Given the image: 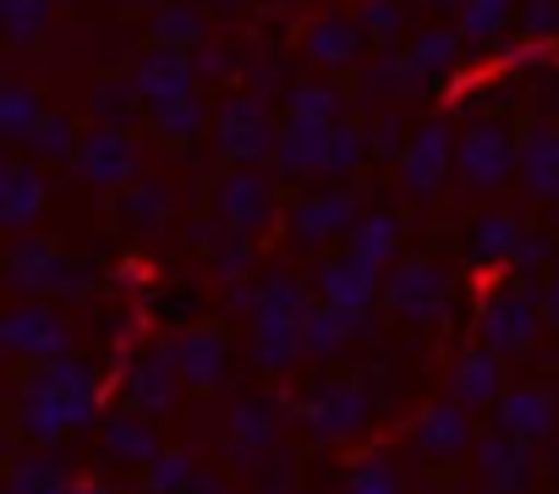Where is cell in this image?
Returning <instances> with one entry per match:
<instances>
[{
  "mask_svg": "<svg viewBox=\"0 0 559 494\" xmlns=\"http://www.w3.org/2000/svg\"><path fill=\"white\" fill-rule=\"evenodd\" d=\"M504 423H510V428H543V423H548V401L526 390V396H515V401L504 407Z\"/></svg>",
  "mask_w": 559,
  "mask_h": 494,
  "instance_id": "6da1fadb",
  "label": "cell"
},
{
  "mask_svg": "<svg viewBox=\"0 0 559 494\" xmlns=\"http://www.w3.org/2000/svg\"><path fill=\"white\" fill-rule=\"evenodd\" d=\"M423 439H428V450H455L461 445V417L455 412H433L423 423Z\"/></svg>",
  "mask_w": 559,
  "mask_h": 494,
  "instance_id": "7a4b0ae2",
  "label": "cell"
},
{
  "mask_svg": "<svg viewBox=\"0 0 559 494\" xmlns=\"http://www.w3.org/2000/svg\"><path fill=\"white\" fill-rule=\"evenodd\" d=\"M466 401H488V390H493V363H483V357H472L466 368H461V385H455Z\"/></svg>",
  "mask_w": 559,
  "mask_h": 494,
  "instance_id": "3957f363",
  "label": "cell"
},
{
  "mask_svg": "<svg viewBox=\"0 0 559 494\" xmlns=\"http://www.w3.org/2000/svg\"><path fill=\"white\" fill-rule=\"evenodd\" d=\"M352 494H395V483H390V472H384V467H368V472L352 483Z\"/></svg>",
  "mask_w": 559,
  "mask_h": 494,
  "instance_id": "277c9868",
  "label": "cell"
}]
</instances>
